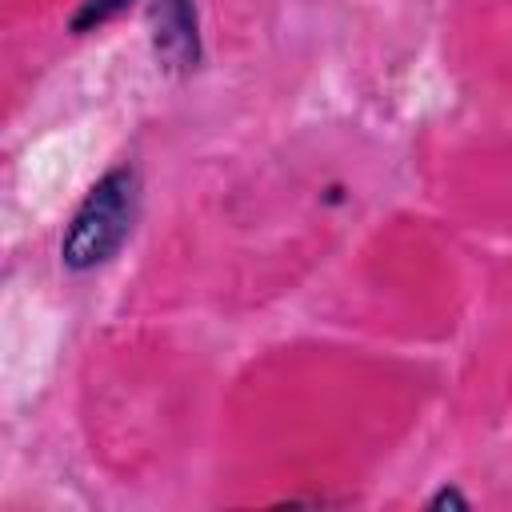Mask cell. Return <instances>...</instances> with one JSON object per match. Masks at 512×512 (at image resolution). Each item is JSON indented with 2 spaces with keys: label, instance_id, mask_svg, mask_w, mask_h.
<instances>
[{
  "label": "cell",
  "instance_id": "cell-3",
  "mask_svg": "<svg viewBox=\"0 0 512 512\" xmlns=\"http://www.w3.org/2000/svg\"><path fill=\"white\" fill-rule=\"evenodd\" d=\"M128 8V0H84L80 8H76V16H72V32H92V28H100V24H108L116 12H124Z\"/></svg>",
  "mask_w": 512,
  "mask_h": 512
},
{
  "label": "cell",
  "instance_id": "cell-4",
  "mask_svg": "<svg viewBox=\"0 0 512 512\" xmlns=\"http://www.w3.org/2000/svg\"><path fill=\"white\" fill-rule=\"evenodd\" d=\"M428 508H468V496L448 484V488H440L436 496H428Z\"/></svg>",
  "mask_w": 512,
  "mask_h": 512
},
{
  "label": "cell",
  "instance_id": "cell-2",
  "mask_svg": "<svg viewBox=\"0 0 512 512\" xmlns=\"http://www.w3.org/2000/svg\"><path fill=\"white\" fill-rule=\"evenodd\" d=\"M148 24L152 52L168 72L184 76L200 64V28L192 0H148Z\"/></svg>",
  "mask_w": 512,
  "mask_h": 512
},
{
  "label": "cell",
  "instance_id": "cell-1",
  "mask_svg": "<svg viewBox=\"0 0 512 512\" xmlns=\"http://www.w3.org/2000/svg\"><path fill=\"white\" fill-rule=\"evenodd\" d=\"M136 196H140V184H136V172L128 164L104 172L88 188V196L80 200V208L72 212V220L64 228V240H60L64 268L88 272V268L112 260L132 232Z\"/></svg>",
  "mask_w": 512,
  "mask_h": 512
}]
</instances>
